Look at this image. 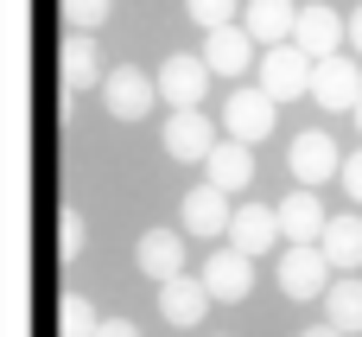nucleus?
I'll list each match as a JSON object with an SVG mask.
<instances>
[{"label":"nucleus","mask_w":362,"mask_h":337,"mask_svg":"<svg viewBox=\"0 0 362 337\" xmlns=\"http://www.w3.org/2000/svg\"><path fill=\"white\" fill-rule=\"evenodd\" d=\"M255 83H261L274 102L312 96V57H305L293 38H280V45H261V57H255Z\"/></svg>","instance_id":"f257e3e1"},{"label":"nucleus","mask_w":362,"mask_h":337,"mask_svg":"<svg viewBox=\"0 0 362 337\" xmlns=\"http://www.w3.org/2000/svg\"><path fill=\"white\" fill-rule=\"evenodd\" d=\"M331 261H325V249L318 242H293L286 255H280V268H274V280H280V293L286 299H325V287H331Z\"/></svg>","instance_id":"f03ea898"},{"label":"nucleus","mask_w":362,"mask_h":337,"mask_svg":"<svg viewBox=\"0 0 362 337\" xmlns=\"http://www.w3.org/2000/svg\"><path fill=\"white\" fill-rule=\"evenodd\" d=\"M102 108H108L115 121H146V115L159 108V83H153L146 70L121 64V70H108V76H102Z\"/></svg>","instance_id":"7ed1b4c3"},{"label":"nucleus","mask_w":362,"mask_h":337,"mask_svg":"<svg viewBox=\"0 0 362 337\" xmlns=\"http://www.w3.org/2000/svg\"><path fill=\"white\" fill-rule=\"evenodd\" d=\"M274 108H280V102H274L261 83H242V89L223 102V134H229V140H248V147H261V140L274 134Z\"/></svg>","instance_id":"20e7f679"},{"label":"nucleus","mask_w":362,"mask_h":337,"mask_svg":"<svg viewBox=\"0 0 362 337\" xmlns=\"http://www.w3.org/2000/svg\"><path fill=\"white\" fill-rule=\"evenodd\" d=\"M153 83H159V102H165V108H204L210 64H204V57H191V51H172V57L153 70Z\"/></svg>","instance_id":"39448f33"},{"label":"nucleus","mask_w":362,"mask_h":337,"mask_svg":"<svg viewBox=\"0 0 362 337\" xmlns=\"http://www.w3.org/2000/svg\"><path fill=\"white\" fill-rule=\"evenodd\" d=\"M356 96H362V64H356V51L344 57V51H331V57H318L312 64V102L318 108H356Z\"/></svg>","instance_id":"423d86ee"},{"label":"nucleus","mask_w":362,"mask_h":337,"mask_svg":"<svg viewBox=\"0 0 362 337\" xmlns=\"http://www.w3.org/2000/svg\"><path fill=\"white\" fill-rule=\"evenodd\" d=\"M344 38H350V19H344L337 6H325V0L299 6V19H293V45H299L312 64L331 57V51H344Z\"/></svg>","instance_id":"0eeeda50"},{"label":"nucleus","mask_w":362,"mask_h":337,"mask_svg":"<svg viewBox=\"0 0 362 337\" xmlns=\"http://www.w3.org/2000/svg\"><path fill=\"white\" fill-rule=\"evenodd\" d=\"M229 217H235V210H229V191H223V185H210V178H204V185H191V191H185V204H178V229H185V236H197V242L229 236Z\"/></svg>","instance_id":"6e6552de"},{"label":"nucleus","mask_w":362,"mask_h":337,"mask_svg":"<svg viewBox=\"0 0 362 337\" xmlns=\"http://www.w3.org/2000/svg\"><path fill=\"white\" fill-rule=\"evenodd\" d=\"M159 140H165V153H172V159L204 166V159H210V147H216V127H210V115H204V108H172V115H165V127H159Z\"/></svg>","instance_id":"1a4fd4ad"},{"label":"nucleus","mask_w":362,"mask_h":337,"mask_svg":"<svg viewBox=\"0 0 362 337\" xmlns=\"http://www.w3.org/2000/svg\"><path fill=\"white\" fill-rule=\"evenodd\" d=\"M286 166H293V178L299 185H331L337 172H344V153H337V140L325 134V127H312V134H299L293 147H286Z\"/></svg>","instance_id":"9d476101"},{"label":"nucleus","mask_w":362,"mask_h":337,"mask_svg":"<svg viewBox=\"0 0 362 337\" xmlns=\"http://www.w3.org/2000/svg\"><path fill=\"white\" fill-rule=\"evenodd\" d=\"M210 306H216V299H210L204 274H172V280H159V319H165V325H178V331H197Z\"/></svg>","instance_id":"9b49d317"},{"label":"nucleus","mask_w":362,"mask_h":337,"mask_svg":"<svg viewBox=\"0 0 362 337\" xmlns=\"http://www.w3.org/2000/svg\"><path fill=\"white\" fill-rule=\"evenodd\" d=\"M255 57H261V45H255L248 25H216V32H204V64H210V76H248Z\"/></svg>","instance_id":"f8f14e48"},{"label":"nucleus","mask_w":362,"mask_h":337,"mask_svg":"<svg viewBox=\"0 0 362 337\" xmlns=\"http://www.w3.org/2000/svg\"><path fill=\"white\" fill-rule=\"evenodd\" d=\"M204 287H210V299H216V306H242V299H248V287H255V255H242L235 242H229V249H216V255L204 261Z\"/></svg>","instance_id":"ddd939ff"},{"label":"nucleus","mask_w":362,"mask_h":337,"mask_svg":"<svg viewBox=\"0 0 362 337\" xmlns=\"http://www.w3.org/2000/svg\"><path fill=\"white\" fill-rule=\"evenodd\" d=\"M185 261H191L185 229H146V236L134 242V268H140L146 280H172V274H185Z\"/></svg>","instance_id":"4468645a"},{"label":"nucleus","mask_w":362,"mask_h":337,"mask_svg":"<svg viewBox=\"0 0 362 337\" xmlns=\"http://www.w3.org/2000/svg\"><path fill=\"white\" fill-rule=\"evenodd\" d=\"M274 217H280V236H286V242H318V236H325V223H331L312 185H293V191L274 204Z\"/></svg>","instance_id":"2eb2a0df"},{"label":"nucleus","mask_w":362,"mask_h":337,"mask_svg":"<svg viewBox=\"0 0 362 337\" xmlns=\"http://www.w3.org/2000/svg\"><path fill=\"white\" fill-rule=\"evenodd\" d=\"M229 242L242 249V255H267V249H280L286 236H280V217H274V204H242L235 217H229Z\"/></svg>","instance_id":"dca6fc26"},{"label":"nucleus","mask_w":362,"mask_h":337,"mask_svg":"<svg viewBox=\"0 0 362 337\" xmlns=\"http://www.w3.org/2000/svg\"><path fill=\"white\" fill-rule=\"evenodd\" d=\"M204 172H210V185H223V191L235 198V191H248V185H255V147H248V140H229V134H223V140L210 147Z\"/></svg>","instance_id":"f3484780"},{"label":"nucleus","mask_w":362,"mask_h":337,"mask_svg":"<svg viewBox=\"0 0 362 337\" xmlns=\"http://www.w3.org/2000/svg\"><path fill=\"white\" fill-rule=\"evenodd\" d=\"M318 249H325V261L337 268V274H356L362 268V217H331L325 223V236H318Z\"/></svg>","instance_id":"a211bd4d"},{"label":"nucleus","mask_w":362,"mask_h":337,"mask_svg":"<svg viewBox=\"0 0 362 337\" xmlns=\"http://www.w3.org/2000/svg\"><path fill=\"white\" fill-rule=\"evenodd\" d=\"M293 19H299L293 0H248V32H255V45H280V38H293Z\"/></svg>","instance_id":"6ab92c4d"},{"label":"nucleus","mask_w":362,"mask_h":337,"mask_svg":"<svg viewBox=\"0 0 362 337\" xmlns=\"http://www.w3.org/2000/svg\"><path fill=\"white\" fill-rule=\"evenodd\" d=\"M57 64H64V83L70 89H89L95 83V32H70L64 51H57Z\"/></svg>","instance_id":"aec40b11"},{"label":"nucleus","mask_w":362,"mask_h":337,"mask_svg":"<svg viewBox=\"0 0 362 337\" xmlns=\"http://www.w3.org/2000/svg\"><path fill=\"white\" fill-rule=\"evenodd\" d=\"M325 319L337 331H362V280H331L325 287Z\"/></svg>","instance_id":"412c9836"},{"label":"nucleus","mask_w":362,"mask_h":337,"mask_svg":"<svg viewBox=\"0 0 362 337\" xmlns=\"http://www.w3.org/2000/svg\"><path fill=\"white\" fill-rule=\"evenodd\" d=\"M57 325H64V337H89L102 319H95V306H89L83 293H64V299H57Z\"/></svg>","instance_id":"4be33fe9"},{"label":"nucleus","mask_w":362,"mask_h":337,"mask_svg":"<svg viewBox=\"0 0 362 337\" xmlns=\"http://www.w3.org/2000/svg\"><path fill=\"white\" fill-rule=\"evenodd\" d=\"M185 13H191V25L216 32V25H235L242 19V0H185Z\"/></svg>","instance_id":"5701e85b"},{"label":"nucleus","mask_w":362,"mask_h":337,"mask_svg":"<svg viewBox=\"0 0 362 337\" xmlns=\"http://www.w3.org/2000/svg\"><path fill=\"white\" fill-rule=\"evenodd\" d=\"M108 13H115V0H64L70 32H95V25H108Z\"/></svg>","instance_id":"b1692460"},{"label":"nucleus","mask_w":362,"mask_h":337,"mask_svg":"<svg viewBox=\"0 0 362 337\" xmlns=\"http://www.w3.org/2000/svg\"><path fill=\"white\" fill-rule=\"evenodd\" d=\"M337 185L350 191V204H362V147L350 153V159H344V172H337Z\"/></svg>","instance_id":"393cba45"},{"label":"nucleus","mask_w":362,"mask_h":337,"mask_svg":"<svg viewBox=\"0 0 362 337\" xmlns=\"http://www.w3.org/2000/svg\"><path fill=\"white\" fill-rule=\"evenodd\" d=\"M89 337H140V331H134L127 319H102V325H95V331H89Z\"/></svg>","instance_id":"a878e982"},{"label":"nucleus","mask_w":362,"mask_h":337,"mask_svg":"<svg viewBox=\"0 0 362 337\" xmlns=\"http://www.w3.org/2000/svg\"><path fill=\"white\" fill-rule=\"evenodd\" d=\"M76 249H83V223H76V217H64V255H76Z\"/></svg>","instance_id":"bb28decb"},{"label":"nucleus","mask_w":362,"mask_h":337,"mask_svg":"<svg viewBox=\"0 0 362 337\" xmlns=\"http://www.w3.org/2000/svg\"><path fill=\"white\" fill-rule=\"evenodd\" d=\"M350 51H356V57H362V6H356V13H350Z\"/></svg>","instance_id":"cd10ccee"},{"label":"nucleus","mask_w":362,"mask_h":337,"mask_svg":"<svg viewBox=\"0 0 362 337\" xmlns=\"http://www.w3.org/2000/svg\"><path fill=\"white\" fill-rule=\"evenodd\" d=\"M299 337H350V331H337V325L325 319V325H312V331H299Z\"/></svg>","instance_id":"c85d7f7f"},{"label":"nucleus","mask_w":362,"mask_h":337,"mask_svg":"<svg viewBox=\"0 0 362 337\" xmlns=\"http://www.w3.org/2000/svg\"><path fill=\"white\" fill-rule=\"evenodd\" d=\"M350 115H356V127H362V96H356V108H350Z\"/></svg>","instance_id":"c756f323"},{"label":"nucleus","mask_w":362,"mask_h":337,"mask_svg":"<svg viewBox=\"0 0 362 337\" xmlns=\"http://www.w3.org/2000/svg\"><path fill=\"white\" fill-rule=\"evenodd\" d=\"M216 337H223V331H216Z\"/></svg>","instance_id":"7c9ffc66"}]
</instances>
